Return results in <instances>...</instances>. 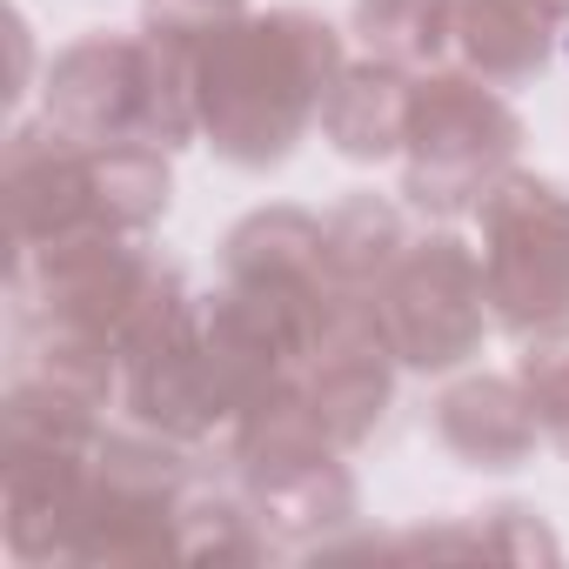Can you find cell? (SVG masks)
I'll list each match as a JSON object with an SVG mask.
<instances>
[{
  "label": "cell",
  "instance_id": "cell-1",
  "mask_svg": "<svg viewBox=\"0 0 569 569\" xmlns=\"http://www.w3.org/2000/svg\"><path fill=\"white\" fill-rule=\"evenodd\" d=\"M336 28L296 8L261 21L234 14L194 41V121L241 168H268L289 154L309 114H322V101L336 94Z\"/></svg>",
  "mask_w": 569,
  "mask_h": 569
},
{
  "label": "cell",
  "instance_id": "cell-2",
  "mask_svg": "<svg viewBox=\"0 0 569 569\" xmlns=\"http://www.w3.org/2000/svg\"><path fill=\"white\" fill-rule=\"evenodd\" d=\"M482 289L509 329L569 316V194L536 174H509L482 194Z\"/></svg>",
  "mask_w": 569,
  "mask_h": 569
},
{
  "label": "cell",
  "instance_id": "cell-3",
  "mask_svg": "<svg viewBox=\"0 0 569 569\" xmlns=\"http://www.w3.org/2000/svg\"><path fill=\"white\" fill-rule=\"evenodd\" d=\"M48 121L74 141H161L174 148L181 141V121H174V101H168V74L141 41H114V34H94L81 48H68L54 68H48Z\"/></svg>",
  "mask_w": 569,
  "mask_h": 569
},
{
  "label": "cell",
  "instance_id": "cell-4",
  "mask_svg": "<svg viewBox=\"0 0 569 569\" xmlns=\"http://www.w3.org/2000/svg\"><path fill=\"white\" fill-rule=\"evenodd\" d=\"M482 268L469 261L462 241L429 234L409 241L389 268H382V289H376V322L389 336V349L416 369H449L476 349L482 336Z\"/></svg>",
  "mask_w": 569,
  "mask_h": 569
},
{
  "label": "cell",
  "instance_id": "cell-5",
  "mask_svg": "<svg viewBox=\"0 0 569 569\" xmlns=\"http://www.w3.org/2000/svg\"><path fill=\"white\" fill-rule=\"evenodd\" d=\"M409 194L422 208H462L489 194L496 168L516 154V114L476 81H422L409 101Z\"/></svg>",
  "mask_w": 569,
  "mask_h": 569
},
{
  "label": "cell",
  "instance_id": "cell-6",
  "mask_svg": "<svg viewBox=\"0 0 569 569\" xmlns=\"http://www.w3.org/2000/svg\"><path fill=\"white\" fill-rule=\"evenodd\" d=\"M549 0H456V48L482 81H522L549 54Z\"/></svg>",
  "mask_w": 569,
  "mask_h": 569
},
{
  "label": "cell",
  "instance_id": "cell-7",
  "mask_svg": "<svg viewBox=\"0 0 569 569\" xmlns=\"http://www.w3.org/2000/svg\"><path fill=\"white\" fill-rule=\"evenodd\" d=\"M409 101H416V88H409L396 68H356V74H342L336 94L322 101V128H329V141H336L342 154L369 161V154L402 148V134H409Z\"/></svg>",
  "mask_w": 569,
  "mask_h": 569
},
{
  "label": "cell",
  "instance_id": "cell-8",
  "mask_svg": "<svg viewBox=\"0 0 569 569\" xmlns=\"http://www.w3.org/2000/svg\"><path fill=\"white\" fill-rule=\"evenodd\" d=\"M442 436L462 449V456H482L489 469H502L509 456L529 449V416L516 409L509 382H469L442 402Z\"/></svg>",
  "mask_w": 569,
  "mask_h": 569
},
{
  "label": "cell",
  "instance_id": "cell-9",
  "mask_svg": "<svg viewBox=\"0 0 569 569\" xmlns=\"http://www.w3.org/2000/svg\"><path fill=\"white\" fill-rule=\"evenodd\" d=\"M356 28L382 61H436L456 41V0H362Z\"/></svg>",
  "mask_w": 569,
  "mask_h": 569
},
{
  "label": "cell",
  "instance_id": "cell-10",
  "mask_svg": "<svg viewBox=\"0 0 569 569\" xmlns=\"http://www.w3.org/2000/svg\"><path fill=\"white\" fill-rule=\"evenodd\" d=\"M522 382H529V409L549 422V436L569 442V329H556L529 349Z\"/></svg>",
  "mask_w": 569,
  "mask_h": 569
}]
</instances>
